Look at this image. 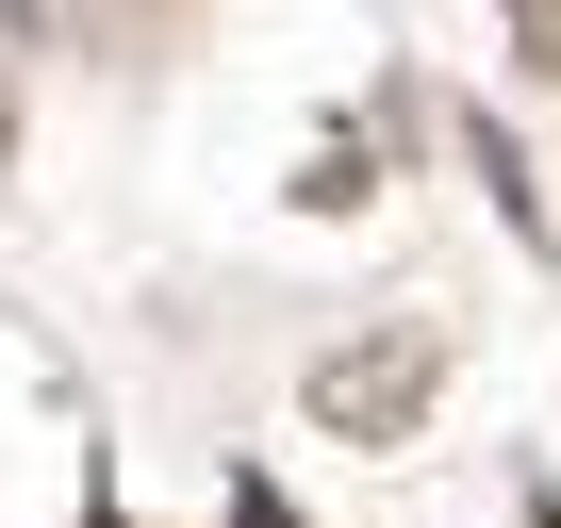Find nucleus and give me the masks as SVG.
Returning <instances> with one entry per match:
<instances>
[{
    "instance_id": "nucleus-1",
    "label": "nucleus",
    "mask_w": 561,
    "mask_h": 528,
    "mask_svg": "<svg viewBox=\"0 0 561 528\" xmlns=\"http://www.w3.org/2000/svg\"><path fill=\"white\" fill-rule=\"evenodd\" d=\"M430 397H446V331H430V314H380V331H347V347H314V364H298L314 446H413V429H430Z\"/></svg>"
},
{
    "instance_id": "nucleus-2",
    "label": "nucleus",
    "mask_w": 561,
    "mask_h": 528,
    "mask_svg": "<svg viewBox=\"0 0 561 528\" xmlns=\"http://www.w3.org/2000/svg\"><path fill=\"white\" fill-rule=\"evenodd\" d=\"M380 198V133H314V165H298V215H364Z\"/></svg>"
},
{
    "instance_id": "nucleus-3",
    "label": "nucleus",
    "mask_w": 561,
    "mask_h": 528,
    "mask_svg": "<svg viewBox=\"0 0 561 528\" xmlns=\"http://www.w3.org/2000/svg\"><path fill=\"white\" fill-rule=\"evenodd\" d=\"M495 50L512 67H561V0H495Z\"/></svg>"
},
{
    "instance_id": "nucleus-4",
    "label": "nucleus",
    "mask_w": 561,
    "mask_h": 528,
    "mask_svg": "<svg viewBox=\"0 0 561 528\" xmlns=\"http://www.w3.org/2000/svg\"><path fill=\"white\" fill-rule=\"evenodd\" d=\"M0 149H18V83H0Z\"/></svg>"
}]
</instances>
